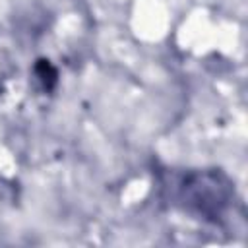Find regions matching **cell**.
Here are the masks:
<instances>
[{
  "label": "cell",
  "mask_w": 248,
  "mask_h": 248,
  "mask_svg": "<svg viewBox=\"0 0 248 248\" xmlns=\"http://www.w3.org/2000/svg\"><path fill=\"white\" fill-rule=\"evenodd\" d=\"M174 200L184 211L217 223L231 205L232 188L229 178L219 170H192L174 184Z\"/></svg>",
  "instance_id": "1"
},
{
  "label": "cell",
  "mask_w": 248,
  "mask_h": 248,
  "mask_svg": "<svg viewBox=\"0 0 248 248\" xmlns=\"http://www.w3.org/2000/svg\"><path fill=\"white\" fill-rule=\"evenodd\" d=\"M33 76H35L39 87L45 93H50L56 87V83H58V72L50 64V60H46V58H39L33 64Z\"/></svg>",
  "instance_id": "2"
}]
</instances>
